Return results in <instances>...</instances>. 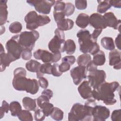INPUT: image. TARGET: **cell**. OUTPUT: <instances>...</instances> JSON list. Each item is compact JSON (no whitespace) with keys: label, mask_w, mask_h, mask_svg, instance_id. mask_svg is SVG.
<instances>
[{"label":"cell","mask_w":121,"mask_h":121,"mask_svg":"<svg viewBox=\"0 0 121 121\" xmlns=\"http://www.w3.org/2000/svg\"><path fill=\"white\" fill-rule=\"evenodd\" d=\"M119 87L120 84L117 81H104L97 89L92 90V97L97 101H103L106 105H113L116 103L114 93Z\"/></svg>","instance_id":"1"},{"label":"cell","mask_w":121,"mask_h":121,"mask_svg":"<svg viewBox=\"0 0 121 121\" xmlns=\"http://www.w3.org/2000/svg\"><path fill=\"white\" fill-rule=\"evenodd\" d=\"M96 105L95 100L88 99L83 105L80 103L73 104L70 112L68 113L69 121H92V111Z\"/></svg>","instance_id":"2"},{"label":"cell","mask_w":121,"mask_h":121,"mask_svg":"<svg viewBox=\"0 0 121 121\" xmlns=\"http://www.w3.org/2000/svg\"><path fill=\"white\" fill-rule=\"evenodd\" d=\"M80 51L84 53H89L95 55L100 51V46L96 42L93 41L89 31L86 29L79 30L77 34Z\"/></svg>","instance_id":"3"},{"label":"cell","mask_w":121,"mask_h":121,"mask_svg":"<svg viewBox=\"0 0 121 121\" xmlns=\"http://www.w3.org/2000/svg\"><path fill=\"white\" fill-rule=\"evenodd\" d=\"M26 29L35 30L39 26H43L49 23L51 21L50 17L46 15H38L35 11L29 12L25 17Z\"/></svg>","instance_id":"4"},{"label":"cell","mask_w":121,"mask_h":121,"mask_svg":"<svg viewBox=\"0 0 121 121\" xmlns=\"http://www.w3.org/2000/svg\"><path fill=\"white\" fill-rule=\"evenodd\" d=\"M39 37V33L35 30L24 31L17 35V40L23 49L32 51L36 41Z\"/></svg>","instance_id":"5"},{"label":"cell","mask_w":121,"mask_h":121,"mask_svg":"<svg viewBox=\"0 0 121 121\" xmlns=\"http://www.w3.org/2000/svg\"><path fill=\"white\" fill-rule=\"evenodd\" d=\"M54 36L48 43V48L52 53L65 52V35L63 31L56 28Z\"/></svg>","instance_id":"6"},{"label":"cell","mask_w":121,"mask_h":121,"mask_svg":"<svg viewBox=\"0 0 121 121\" xmlns=\"http://www.w3.org/2000/svg\"><path fill=\"white\" fill-rule=\"evenodd\" d=\"M7 53L16 60L20 58L23 48L17 40V35L13 36L6 43Z\"/></svg>","instance_id":"7"},{"label":"cell","mask_w":121,"mask_h":121,"mask_svg":"<svg viewBox=\"0 0 121 121\" xmlns=\"http://www.w3.org/2000/svg\"><path fill=\"white\" fill-rule=\"evenodd\" d=\"M88 72L87 76L88 82L93 89H97L105 81L106 75L104 70L97 69Z\"/></svg>","instance_id":"8"},{"label":"cell","mask_w":121,"mask_h":121,"mask_svg":"<svg viewBox=\"0 0 121 121\" xmlns=\"http://www.w3.org/2000/svg\"><path fill=\"white\" fill-rule=\"evenodd\" d=\"M26 2L30 5L35 7V9L39 13L49 14L50 13L52 7L54 5L55 0H27Z\"/></svg>","instance_id":"9"},{"label":"cell","mask_w":121,"mask_h":121,"mask_svg":"<svg viewBox=\"0 0 121 121\" xmlns=\"http://www.w3.org/2000/svg\"><path fill=\"white\" fill-rule=\"evenodd\" d=\"M110 111L105 106L96 105L92 111V121H104L110 116Z\"/></svg>","instance_id":"10"},{"label":"cell","mask_w":121,"mask_h":121,"mask_svg":"<svg viewBox=\"0 0 121 121\" xmlns=\"http://www.w3.org/2000/svg\"><path fill=\"white\" fill-rule=\"evenodd\" d=\"M86 69L85 66H78L70 70V73L75 85H79L83 79L86 78Z\"/></svg>","instance_id":"11"},{"label":"cell","mask_w":121,"mask_h":121,"mask_svg":"<svg viewBox=\"0 0 121 121\" xmlns=\"http://www.w3.org/2000/svg\"><path fill=\"white\" fill-rule=\"evenodd\" d=\"M89 22L95 29H104L107 26L104 17L100 14L95 13L89 17Z\"/></svg>","instance_id":"12"},{"label":"cell","mask_w":121,"mask_h":121,"mask_svg":"<svg viewBox=\"0 0 121 121\" xmlns=\"http://www.w3.org/2000/svg\"><path fill=\"white\" fill-rule=\"evenodd\" d=\"M103 16L105 18L107 26L117 29L120 31L121 20L117 19L112 12H107Z\"/></svg>","instance_id":"13"},{"label":"cell","mask_w":121,"mask_h":121,"mask_svg":"<svg viewBox=\"0 0 121 121\" xmlns=\"http://www.w3.org/2000/svg\"><path fill=\"white\" fill-rule=\"evenodd\" d=\"M109 64L112 66L115 69H120L121 68V52L117 50L111 51L109 54Z\"/></svg>","instance_id":"14"},{"label":"cell","mask_w":121,"mask_h":121,"mask_svg":"<svg viewBox=\"0 0 121 121\" xmlns=\"http://www.w3.org/2000/svg\"><path fill=\"white\" fill-rule=\"evenodd\" d=\"M78 90L80 96L84 99L92 97V90L88 81H84L78 86Z\"/></svg>","instance_id":"15"},{"label":"cell","mask_w":121,"mask_h":121,"mask_svg":"<svg viewBox=\"0 0 121 121\" xmlns=\"http://www.w3.org/2000/svg\"><path fill=\"white\" fill-rule=\"evenodd\" d=\"M0 71L2 72L5 70L7 67H9L11 62L15 61V60L8 53L5 52L4 49L1 44V49L0 52Z\"/></svg>","instance_id":"16"},{"label":"cell","mask_w":121,"mask_h":121,"mask_svg":"<svg viewBox=\"0 0 121 121\" xmlns=\"http://www.w3.org/2000/svg\"><path fill=\"white\" fill-rule=\"evenodd\" d=\"M34 57L36 60H41L44 63H52L53 53L49 52L39 49L34 52Z\"/></svg>","instance_id":"17"},{"label":"cell","mask_w":121,"mask_h":121,"mask_svg":"<svg viewBox=\"0 0 121 121\" xmlns=\"http://www.w3.org/2000/svg\"><path fill=\"white\" fill-rule=\"evenodd\" d=\"M39 83L36 79L27 78L25 86V91L31 95H35L39 90Z\"/></svg>","instance_id":"18"},{"label":"cell","mask_w":121,"mask_h":121,"mask_svg":"<svg viewBox=\"0 0 121 121\" xmlns=\"http://www.w3.org/2000/svg\"><path fill=\"white\" fill-rule=\"evenodd\" d=\"M27 78L26 77H14L12 85L14 89L17 91H25V86Z\"/></svg>","instance_id":"19"},{"label":"cell","mask_w":121,"mask_h":121,"mask_svg":"<svg viewBox=\"0 0 121 121\" xmlns=\"http://www.w3.org/2000/svg\"><path fill=\"white\" fill-rule=\"evenodd\" d=\"M7 2V0H1L0 1V25L1 26L5 24L8 18V12Z\"/></svg>","instance_id":"20"},{"label":"cell","mask_w":121,"mask_h":121,"mask_svg":"<svg viewBox=\"0 0 121 121\" xmlns=\"http://www.w3.org/2000/svg\"><path fill=\"white\" fill-rule=\"evenodd\" d=\"M58 28L63 31H68L72 29L74 26V22L69 18L63 19L56 23Z\"/></svg>","instance_id":"21"},{"label":"cell","mask_w":121,"mask_h":121,"mask_svg":"<svg viewBox=\"0 0 121 121\" xmlns=\"http://www.w3.org/2000/svg\"><path fill=\"white\" fill-rule=\"evenodd\" d=\"M89 16L85 13L79 14L76 20V25L80 28H85L89 24Z\"/></svg>","instance_id":"22"},{"label":"cell","mask_w":121,"mask_h":121,"mask_svg":"<svg viewBox=\"0 0 121 121\" xmlns=\"http://www.w3.org/2000/svg\"><path fill=\"white\" fill-rule=\"evenodd\" d=\"M22 103L23 107L27 110L35 111L36 110V99L26 96L23 98Z\"/></svg>","instance_id":"23"},{"label":"cell","mask_w":121,"mask_h":121,"mask_svg":"<svg viewBox=\"0 0 121 121\" xmlns=\"http://www.w3.org/2000/svg\"><path fill=\"white\" fill-rule=\"evenodd\" d=\"M105 60L106 59L104 52L100 50L98 52L94 55L92 61L95 65L98 66L103 65L104 64Z\"/></svg>","instance_id":"24"},{"label":"cell","mask_w":121,"mask_h":121,"mask_svg":"<svg viewBox=\"0 0 121 121\" xmlns=\"http://www.w3.org/2000/svg\"><path fill=\"white\" fill-rule=\"evenodd\" d=\"M102 46L106 50L112 51L115 49V45L113 39L111 37H104L101 40Z\"/></svg>","instance_id":"25"},{"label":"cell","mask_w":121,"mask_h":121,"mask_svg":"<svg viewBox=\"0 0 121 121\" xmlns=\"http://www.w3.org/2000/svg\"><path fill=\"white\" fill-rule=\"evenodd\" d=\"M41 65V63L37 60H30L26 63V68L31 72L37 73L39 71Z\"/></svg>","instance_id":"26"},{"label":"cell","mask_w":121,"mask_h":121,"mask_svg":"<svg viewBox=\"0 0 121 121\" xmlns=\"http://www.w3.org/2000/svg\"><path fill=\"white\" fill-rule=\"evenodd\" d=\"M52 65L51 63H44L40 66L39 71L36 73V77L40 78L43 77L44 74H52Z\"/></svg>","instance_id":"27"},{"label":"cell","mask_w":121,"mask_h":121,"mask_svg":"<svg viewBox=\"0 0 121 121\" xmlns=\"http://www.w3.org/2000/svg\"><path fill=\"white\" fill-rule=\"evenodd\" d=\"M91 60L92 58L90 54L83 53L78 57L77 62L78 66L86 67Z\"/></svg>","instance_id":"28"},{"label":"cell","mask_w":121,"mask_h":121,"mask_svg":"<svg viewBox=\"0 0 121 121\" xmlns=\"http://www.w3.org/2000/svg\"><path fill=\"white\" fill-rule=\"evenodd\" d=\"M9 110L12 116H17L18 114L22 111V107L19 102L14 101L10 103Z\"/></svg>","instance_id":"29"},{"label":"cell","mask_w":121,"mask_h":121,"mask_svg":"<svg viewBox=\"0 0 121 121\" xmlns=\"http://www.w3.org/2000/svg\"><path fill=\"white\" fill-rule=\"evenodd\" d=\"M76 46L74 41L71 39H68L65 41L64 50L66 53L69 55L73 54L76 50Z\"/></svg>","instance_id":"30"},{"label":"cell","mask_w":121,"mask_h":121,"mask_svg":"<svg viewBox=\"0 0 121 121\" xmlns=\"http://www.w3.org/2000/svg\"><path fill=\"white\" fill-rule=\"evenodd\" d=\"M97 2L99 3L97 9V11L98 13H104L111 7L110 0H99Z\"/></svg>","instance_id":"31"},{"label":"cell","mask_w":121,"mask_h":121,"mask_svg":"<svg viewBox=\"0 0 121 121\" xmlns=\"http://www.w3.org/2000/svg\"><path fill=\"white\" fill-rule=\"evenodd\" d=\"M63 112L61 109L58 107H54L50 116L52 119L55 121H59L63 119Z\"/></svg>","instance_id":"32"},{"label":"cell","mask_w":121,"mask_h":121,"mask_svg":"<svg viewBox=\"0 0 121 121\" xmlns=\"http://www.w3.org/2000/svg\"><path fill=\"white\" fill-rule=\"evenodd\" d=\"M18 119L22 121H32L33 118L31 113L27 110H22L17 115Z\"/></svg>","instance_id":"33"},{"label":"cell","mask_w":121,"mask_h":121,"mask_svg":"<svg viewBox=\"0 0 121 121\" xmlns=\"http://www.w3.org/2000/svg\"><path fill=\"white\" fill-rule=\"evenodd\" d=\"M22 29V26L19 22L16 21L12 23L9 26L10 32L13 34H17L21 32Z\"/></svg>","instance_id":"34"},{"label":"cell","mask_w":121,"mask_h":121,"mask_svg":"<svg viewBox=\"0 0 121 121\" xmlns=\"http://www.w3.org/2000/svg\"><path fill=\"white\" fill-rule=\"evenodd\" d=\"M53 107V105L50 102L44 103L39 107V108L43 110L46 117H48L50 115Z\"/></svg>","instance_id":"35"},{"label":"cell","mask_w":121,"mask_h":121,"mask_svg":"<svg viewBox=\"0 0 121 121\" xmlns=\"http://www.w3.org/2000/svg\"><path fill=\"white\" fill-rule=\"evenodd\" d=\"M75 6L73 4L70 2L65 3V8L64 10V12L65 16L69 17L72 15L75 11Z\"/></svg>","instance_id":"36"},{"label":"cell","mask_w":121,"mask_h":121,"mask_svg":"<svg viewBox=\"0 0 121 121\" xmlns=\"http://www.w3.org/2000/svg\"><path fill=\"white\" fill-rule=\"evenodd\" d=\"M45 117V115L41 108H37L35 111L34 118L35 121H42L44 120Z\"/></svg>","instance_id":"37"},{"label":"cell","mask_w":121,"mask_h":121,"mask_svg":"<svg viewBox=\"0 0 121 121\" xmlns=\"http://www.w3.org/2000/svg\"><path fill=\"white\" fill-rule=\"evenodd\" d=\"M9 110V105L4 100L2 102V105L0 107V119L2 118L4 116L5 113H8Z\"/></svg>","instance_id":"38"},{"label":"cell","mask_w":121,"mask_h":121,"mask_svg":"<svg viewBox=\"0 0 121 121\" xmlns=\"http://www.w3.org/2000/svg\"><path fill=\"white\" fill-rule=\"evenodd\" d=\"M65 8V3L60 0H57V1H55V4H54L53 11H64Z\"/></svg>","instance_id":"39"},{"label":"cell","mask_w":121,"mask_h":121,"mask_svg":"<svg viewBox=\"0 0 121 121\" xmlns=\"http://www.w3.org/2000/svg\"><path fill=\"white\" fill-rule=\"evenodd\" d=\"M121 110H114L111 115V119L112 121H120L121 120Z\"/></svg>","instance_id":"40"},{"label":"cell","mask_w":121,"mask_h":121,"mask_svg":"<svg viewBox=\"0 0 121 121\" xmlns=\"http://www.w3.org/2000/svg\"><path fill=\"white\" fill-rule=\"evenodd\" d=\"M76 8L79 10L85 9L87 7V1L86 0H75Z\"/></svg>","instance_id":"41"},{"label":"cell","mask_w":121,"mask_h":121,"mask_svg":"<svg viewBox=\"0 0 121 121\" xmlns=\"http://www.w3.org/2000/svg\"><path fill=\"white\" fill-rule=\"evenodd\" d=\"M14 77H26V69L22 67H19L16 69L14 70Z\"/></svg>","instance_id":"42"},{"label":"cell","mask_w":121,"mask_h":121,"mask_svg":"<svg viewBox=\"0 0 121 121\" xmlns=\"http://www.w3.org/2000/svg\"><path fill=\"white\" fill-rule=\"evenodd\" d=\"M53 17L55 22L57 23L58 21L64 19L65 17V15L64 11H54L53 12Z\"/></svg>","instance_id":"43"},{"label":"cell","mask_w":121,"mask_h":121,"mask_svg":"<svg viewBox=\"0 0 121 121\" xmlns=\"http://www.w3.org/2000/svg\"><path fill=\"white\" fill-rule=\"evenodd\" d=\"M62 73L59 70V65L58 63H54L52 65V74L54 77H60L62 75Z\"/></svg>","instance_id":"44"},{"label":"cell","mask_w":121,"mask_h":121,"mask_svg":"<svg viewBox=\"0 0 121 121\" xmlns=\"http://www.w3.org/2000/svg\"><path fill=\"white\" fill-rule=\"evenodd\" d=\"M32 51L28 49H24L22 53L21 57L24 60H29L32 57Z\"/></svg>","instance_id":"45"},{"label":"cell","mask_w":121,"mask_h":121,"mask_svg":"<svg viewBox=\"0 0 121 121\" xmlns=\"http://www.w3.org/2000/svg\"><path fill=\"white\" fill-rule=\"evenodd\" d=\"M36 101H37L36 102H37V105L39 107L44 103H45L47 102H50V99L46 96L43 95H42L37 98Z\"/></svg>","instance_id":"46"},{"label":"cell","mask_w":121,"mask_h":121,"mask_svg":"<svg viewBox=\"0 0 121 121\" xmlns=\"http://www.w3.org/2000/svg\"><path fill=\"white\" fill-rule=\"evenodd\" d=\"M76 61V58L74 56H66L62 59V62H66L72 65Z\"/></svg>","instance_id":"47"},{"label":"cell","mask_w":121,"mask_h":121,"mask_svg":"<svg viewBox=\"0 0 121 121\" xmlns=\"http://www.w3.org/2000/svg\"><path fill=\"white\" fill-rule=\"evenodd\" d=\"M70 65L66 62H62L60 65H59V70L60 71L62 72H65L67 71L70 69Z\"/></svg>","instance_id":"48"},{"label":"cell","mask_w":121,"mask_h":121,"mask_svg":"<svg viewBox=\"0 0 121 121\" xmlns=\"http://www.w3.org/2000/svg\"><path fill=\"white\" fill-rule=\"evenodd\" d=\"M38 83L40 86L43 89H46L48 86V80L46 78H43V77H42L39 78Z\"/></svg>","instance_id":"49"},{"label":"cell","mask_w":121,"mask_h":121,"mask_svg":"<svg viewBox=\"0 0 121 121\" xmlns=\"http://www.w3.org/2000/svg\"><path fill=\"white\" fill-rule=\"evenodd\" d=\"M102 29H95L94 30L92 34H91V38L93 41L96 42L97 38L102 33Z\"/></svg>","instance_id":"50"},{"label":"cell","mask_w":121,"mask_h":121,"mask_svg":"<svg viewBox=\"0 0 121 121\" xmlns=\"http://www.w3.org/2000/svg\"><path fill=\"white\" fill-rule=\"evenodd\" d=\"M41 95H43L46 96L50 99L53 96V92L49 89H45L43 91Z\"/></svg>","instance_id":"51"},{"label":"cell","mask_w":121,"mask_h":121,"mask_svg":"<svg viewBox=\"0 0 121 121\" xmlns=\"http://www.w3.org/2000/svg\"><path fill=\"white\" fill-rule=\"evenodd\" d=\"M61 53L56 52L53 53V57L52 60V62H56L58 61L61 58Z\"/></svg>","instance_id":"52"},{"label":"cell","mask_w":121,"mask_h":121,"mask_svg":"<svg viewBox=\"0 0 121 121\" xmlns=\"http://www.w3.org/2000/svg\"><path fill=\"white\" fill-rule=\"evenodd\" d=\"M110 3L111 6H113L115 8H121V0H110Z\"/></svg>","instance_id":"53"},{"label":"cell","mask_w":121,"mask_h":121,"mask_svg":"<svg viewBox=\"0 0 121 121\" xmlns=\"http://www.w3.org/2000/svg\"><path fill=\"white\" fill-rule=\"evenodd\" d=\"M120 38H121V34H119L115 40V43L117 47L118 48V49H119L120 50H121V44H120Z\"/></svg>","instance_id":"54"}]
</instances>
